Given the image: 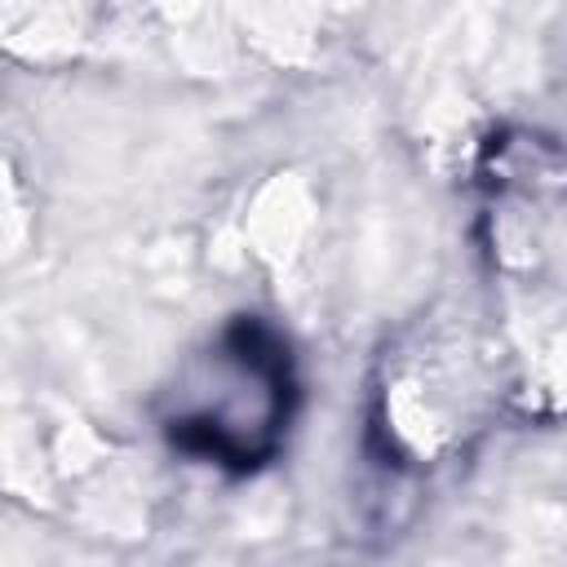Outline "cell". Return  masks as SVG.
<instances>
[{
	"mask_svg": "<svg viewBox=\"0 0 567 567\" xmlns=\"http://www.w3.org/2000/svg\"><path fill=\"white\" fill-rule=\"evenodd\" d=\"M292 408V363L261 319H235L208 354L199 385L168 412V439L204 461L252 470L279 447Z\"/></svg>",
	"mask_w": 567,
	"mask_h": 567,
	"instance_id": "cell-1",
	"label": "cell"
}]
</instances>
